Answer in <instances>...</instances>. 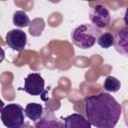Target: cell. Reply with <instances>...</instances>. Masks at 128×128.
<instances>
[{"label":"cell","mask_w":128,"mask_h":128,"mask_svg":"<svg viewBox=\"0 0 128 128\" xmlns=\"http://www.w3.org/2000/svg\"><path fill=\"white\" fill-rule=\"evenodd\" d=\"M84 110L87 120L96 128H115L122 114L121 105L108 93L86 96Z\"/></svg>","instance_id":"6da1fadb"},{"label":"cell","mask_w":128,"mask_h":128,"mask_svg":"<svg viewBox=\"0 0 128 128\" xmlns=\"http://www.w3.org/2000/svg\"><path fill=\"white\" fill-rule=\"evenodd\" d=\"M100 35L101 30L99 28L92 24L83 23L71 31V40L75 46L81 49H89L94 46Z\"/></svg>","instance_id":"7a4b0ae2"},{"label":"cell","mask_w":128,"mask_h":128,"mask_svg":"<svg viewBox=\"0 0 128 128\" xmlns=\"http://www.w3.org/2000/svg\"><path fill=\"white\" fill-rule=\"evenodd\" d=\"M25 109L19 104L10 103L2 107L1 121L7 128H20L25 122Z\"/></svg>","instance_id":"3957f363"},{"label":"cell","mask_w":128,"mask_h":128,"mask_svg":"<svg viewBox=\"0 0 128 128\" xmlns=\"http://www.w3.org/2000/svg\"><path fill=\"white\" fill-rule=\"evenodd\" d=\"M45 81L39 73H30L26 76L24 80V90L26 93L32 96H39L46 93L45 91Z\"/></svg>","instance_id":"277c9868"},{"label":"cell","mask_w":128,"mask_h":128,"mask_svg":"<svg viewBox=\"0 0 128 128\" xmlns=\"http://www.w3.org/2000/svg\"><path fill=\"white\" fill-rule=\"evenodd\" d=\"M89 19L92 22V25L101 29L105 28L110 24L111 16L109 9L103 4H97L91 8L89 13Z\"/></svg>","instance_id":"5b68a950"},{"label":"cell","mask_w":128,"mask_h":128,"mask_svg":"<svg viewBox=\"0 0 128 128\" xmlns=\"http://www.w3.org/2000/svg\"><path fill=\"white\" fill-rule=\"evenodd\" d=\"M6 44L14 51L21 52L27 43V35L21 29H11L5 37Z\"/></svg>","instance_id":"8992f818"},{"label":"cell","mask_w":128,"mask_h":128,"mask_svg":"<svg viewBox=\"0 0 128 128\" xmlns=\"http://www.w3.org/2000/svg\"><path fill=\"white\" fill-rule=\"evenodd\" d=\"M34 127L35 128H65L64 127V121L58 119L54 112L46 107L44 108V113L42 117L34 122Z\"/></svg>","instance_id":"52a82bcc"},{"label":"cell","mask_w":128,"mask_h":128,"mask_svg":"<svg viewBox=\"0 0 128 128\" xmlns=\"http://www.w3.org/2000/svg\"><path fill=\"white\" fill-rule=\"evenodd\" d=\"M115 50L125 56H128V27H123L114 35Z\"/></svg>","instance_id":"ba28073f"},{"label":"cell","mask_w":128,"mask_h":128,"mask_svg":"<svg viewBox=\"0 0 128 128\" xmlns=\"http://www.w3.org/2000/svg\"><path fill=\"white\" fill-rule=\"evenodd\" d=\"M65 128H91V123L82 114L73 113L63 118Z\"/></svg>","instance_id":"9c48e42d"},{"label":"cell","mask_w":128,"mask_h":128,"mask_svg":"<svg viewBox=\"0 0 128 128\" xmlns=\"http://www.w3.org/2000/svg\"><path fill=\"white\" fill-rule=\"evenodd\" d=\"M43 113H44V108L39 103L31 102V103H28L25 107V115L33 122H36L37 120H39L42 117Z\"/></svg>","instance_id":"30bf717a"},{"label":"cell","mask_w":128,"mask_h":128,"mask_svg":"<svg viewBox=\"0 0 128 128\" xmlns=\"http://www.w3.org/2000/svg\"><path fill=\"white\" fill-rule=\"evenodd\" d=\"M12 22L13 24L16 26V27H19V28H23V27H27L30 25V19L28 17V15L26 14V12L22 11V10H19V11H16L14 14H13V17H12Z\"/></svg>","instance_id":"8fae6325"},{"label":"cell","mask_w":128,"mask_h":128,"mask_svg":"<svg viewBox=\"0 0 128 128\" xmlns=\"http://www.w3.org/2000/svg\"><path fill=\"white\" fill-rule=\"evenodd\" d=\"M103 87L107 92H117L121 87V83L117 78L113 76H108L104 80Z\"/></svg>","instance_id":"7c38bea8"},{"label":"cell","mask_w":128,"mask_h":128,"mask_svg":"<svg viewBox=\"0 0 128 128\" xmlns=\"http://www.w3.org/2000/svg\"><path fill=\"white\" fill-rule=\"evenodd\" d=\"M97 43L101 48L108 49L114 44V36L109 32L101 33V35L97 40Z\"/></svg>","instance_id":"4fadbf2b"},{"label":"cell","mask_w":128,"mask_h":128,"mask_svg":"<svg viewBox=\"0 0 128 128\" xmlns=\"http://www.w3.org/2000/svg\"><path fill=\"white\" fill-rule=\"evenodd\" d=\"M38 23H39V18L34 19V20L30 23L29 32H30V34L33 35V36H39V35L41 34V32L43 31V29H44V26H45L44 21L42 20L41 23H40L39 25H37Z\"/></svg>","instance_id":"5bb4252c"},{"label":"cell","mask_w":128,"mask_h":128,"mask_svg":"<svg viewBox=\"0 0 128 128\" xmlns=\"http://www.w3.org/2000/svg\"><path fill=\"white\" fill-rule=\"evenodd\" d=\"M124 23L128 27V7L126 8V11H125V14H124Z\"/></svg>","instance_id":"9a60e30c"},{"label":"cell","mask_w":128,"mask_h":128,"mask_svg":"<svg viewBox=\"0 0 128 128\" xmlns=\"http://www.w3.org/2000/svg\"><path fill=\"white\" fill-rule=\"evenodd\" d=\"M20 128H35V127H33V126H31L30 125V123H28V122H25Z\"/></svg>","instance_id":"2e32d148"}]
</instances>
